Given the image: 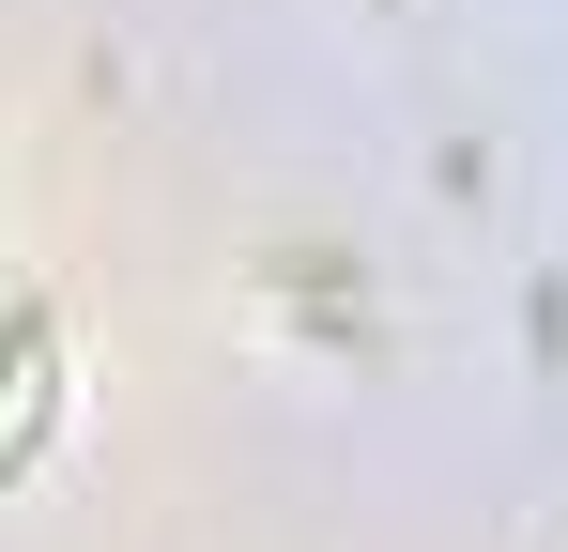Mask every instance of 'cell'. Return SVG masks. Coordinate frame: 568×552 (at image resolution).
Listing matches in <instances>:
<instances>
[{
	"instance_id": "6da1fadb",
	"label": "cell",
	"mask_w": 568,
	"mask_h": 552,
	"mask_svg": "<svg viewBox=\"0 0 568 552\" xmlns=\"http://www.w3.org/2000/svg\"><path fill=\"white\" fill-rule=\"evenodd\" d=\"M47 415H62V323L16 307V323H0V476L47 446Z\"/></svg>"
}]
</instances>
